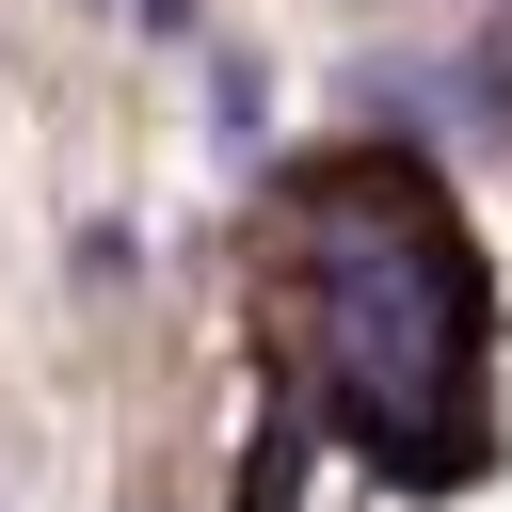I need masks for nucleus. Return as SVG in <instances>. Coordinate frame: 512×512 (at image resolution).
Returning <instances> with one entry per match:
<instances>
[{
    "label": "nucleus",
    "instance_id": "1",
    "mask_svg": "<svg viewBox=\"0 0 512 512\" xmlns=\"http://www.w3.org/2000/svg\"><path fill=\"white\" fill-rule=\"evenodd\" d=\"M272 336L288 400L368 480L448 496L496 464V272L400 128L272 176Z\"/></svg>",
    "mask_w": 512,
    "mask_h": 512
},
{
    "label": "nucleus",
    "instance_id": "2",
    "mask_svg": "<svg viewBox=\"0 0 512 512\" xmlns=\"http://www.w3.org/2000/svg\"><path fill=\"white\" fill-rule=\"evenodd\" d=\"M208 144H224L240 176L272 160V64H256V48H208Z\"/></svg>",
    "mask_w": 512,
    "mask_h": 512
},
{
    "label": "nucleus",
    "instance_id": "3",
    "mask_svg": "<svg viewBox=\"0 0 512 512\" xmlns=\"http://www.w3.org/2000/svg\"><path fill=\"white\" fill-rule=\"evenodd\" d=\"M64 272H80V288H128V272H144V240H128V224H80V240H64Z\"/></svg>",
    "mask_w": 512,
    "mask_h": 512
},
{
    "label": "nucleus",
    "instance_id": "4",
    "mask_svg": "<svg viewBox=\"0 0 512 512\" xmlns=\"http://www.w3.org/2000/svg\"><path fill=\"white\" fill-rule=\"evenodd\" d=\"M128 16H144V32H192V0H128Z\"/></svg>",
    "mask_w": 512,
    "mask_h": 512
},
{
    "label": "nucleus",
    "instance_id": "5",
    "mask_svg": "<svg viewBox=\"0 0 512 512\" xmlns=\"http://www.w3.org/2000/svg\"><path fill=\"white\" fill-rule=\"evenodd\" d=\"M496 32H512V0H496Z\"/></svg>",
    "mask_w": 512,
    "mask_h": 512
}]
</instances>
